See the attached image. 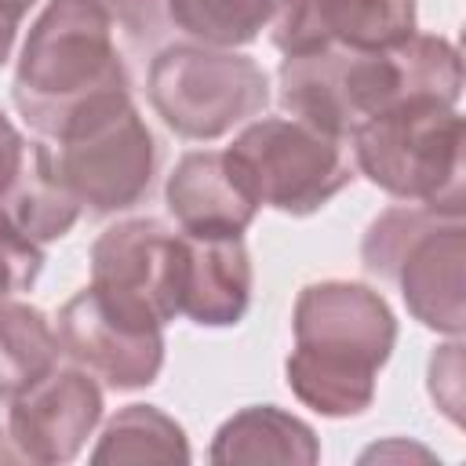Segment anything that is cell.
<instances>
[{
  "instance_id": "1",
  "label": "cell",
  "mask_w": 466,
  "mask_h": 466,
  "mask_svg": "<svg viewBox=\"0 0 466 466\" xmlns=\"http://www.w3.org/2000/svg\"><path fill=\"white\" fill-rule=\"evenodd\" d=\"M280 106L342 142L360 124L382 116L404 102L455 106L462 87V62L451 40L430 33H408L386 47H313L284 55L277 69Z\"/></svg>"
},
{
  "instance_id": "2",
  "label": "cell",
  "mask_w": 466,
  "mask_h": 466,
  "mask_svg": "<svg viewBox=\"0 0 466 466\" xmlns=\"http://www.w3.org/2000/svg\"><path fill=\"white\" fill-rule=\"evenodd\" d=\"M11 98L25 124L51 142L131 102L109 11L98 0H51L22 44Z\"/></svg>"
},
{
  "instance_id": "3",
  "label": "cell",
  "mask_w": 466,
  "mask_h": 466,
  "mask_svg": "<svg viewBox=\"0 0 466 466\" xmlns=\"http://www.w3.org/2000/svg\"><path fill=\"white\" fill-rule=\"evenodd\" d=\"M291 328L295 350L284 364L291 393L328 419L360 415L397 339L382 295L350 280L309 284L299 291Z\"/></svg>"
},
{
  "instance_id": "4",
  "label": "cell",
  "mask_w": 466,
  "mask_h": 466,
  "mask_svg": "<svg viewBox=\"0 0 466 466\" xmlns=\"http://www.w3.org/2000/svg\"><path fill=\"white\" fill-rule=\"evenodd\" d=\"M462 208L400 204L382 211L360 244L364 269L400 288L415 320L433 331H462Z\"/></svg>"
},
{
  "instance_id": "5",
  "label": "cell",
  "mask_w": 466,
  "mask_h": 466,
  "mask_svg": "<svg viewBox=\"0 0 466 466\" xmlns=\"http://www.w3.org/2000/svg\"><path fill=\"white\" fill-rule=\"evenodd\" d=\"M360 175L404 204L462 208V116L430 98L360 124L350 138Z\"/></svg>"
},
{
  "instance_id": "6",
  "label": "cell",
  "mask_w": 466,
  "mask_h": 466,
  "mask_svg": "<svg viewBox=\"0 0 466 466\" xmlns=\"http://www.w3.org/2000/svg\"><path fill=\"white\" fill-rule=\"evenodd\" d=\"M226 157L255 204L284 215H313L357 175L350 142L295 116H262L248 124Z\"/></svg>"
},
{
  "instance_id": "7",
  "label": "cell",
  "mask_w": 466,
  "mask_h": 466,
  "mask_svg": "<svg viewBox=\"0 0 466 466\" xmlns=\"http://www.w3.org/2000/svg\"><path fill=\"white\" fill-rule=\"evenodd\" d=\"M149 102L175 135L211 142L266 109L269 80L266 69L248 55L178 44L153 58Z\"/></svg>"
},
{
  "instance_id": "8",
  "label": "cell",
  "mask_w": 466,
  "mask_h": 466,
  "mask_svg": "<svg viewBox=\"0 0 466 466\" xmlns=\"http://www.w3.org/2000/svg\"><path fill=\"white\" fill-rule=\"evenodd\" d=\"M47 157L62 189L91 215L135 208L160 164L157 138L131 102L47 142Z\"/></svg>"
},
{
  "instance_id": "9",
  "label": "cell",
  "mask_w": 466,
  "mask_h": 466,
  "mask_svg": "<svg viewBox=\"0 0 466 466\" xmlns=\"http://www.w3.org/2000/svg\"><path fill=\"white\" fill-rule=\"evenodd\" d=\"M160 320L102 288L76 291L58 309V346L109 390H138L160 375Z\"/></svg>"
},
{
  "instance_id": "10",
  "label": "cell",
  "mask_w": 466,
  "mask_h": 466,
  "mask_svg": "<svg viewBox=\"0 0 466 466\" xmlns=\"http://www.w3.org/2000/svg\"><path fill=\"white\" fill-rule=\"evenodd\" d=\"M102 419V390L84 368H51L40 382L7 397V426L18 462L55 466L76 459Z\"/></svg>"
},
{
  "instance_id": "11",
  "label": "cell",
  "mask_w": 466,
  "mask_h": 466,
  "mask_svg": "<svg viewBox=\"0 0 466 466\" xmlns=\"http://www.w3.org/2000/svg\"><path fill=\"white\" fill-rule=\"evenodd\" d=\"M175 229L157 218H131L106 229L91 248V284L153 313L160 324L175 320Z\"/></svg>"
},
{
  "instance_id": "12",
  "label": "cell",
  "mask_w": 466,
  "mask_h": 466,
  "mask_svg": "<svg viewBox=\"0 0 466 466\" xmlns=\"http://www.w3.org/2000/svg\"><path fill=\"white\" fill-rule=\"evenodd\" d=\"M415 33V0H284L269 40L284 55L342 44L386 47Z\"/></svg>"
},
{
  "instance_id": "13",
  "label": "cell",
  "mask_w": 466,
  "mask_h": 466,
  "mask_svg": "<svg viewBox=\"0 0 466 466\" xmlns=\"http://www.w3.org/2000/svg\"><path fill=\"white\" fill-rule=\"evenodd\" d=\"M175 317L204 328L237 324L251 299V262L240 237L175 233Z\"/></svg>"
},
{
  "instance_id": "14",
  "label": "cell",
  "mask_w": 466,
  "mask_h": 466,
  "mask_svg": "<svg viewBox=\"0 0 466 466\" xmlns=\"http://www.w3.org/2000/svg\"><path fill=\"white\" fill-rule=\"evenodd\" d=\"M164 197L178 229L197 237H240L258 211L255 197L233 171L226 149L186 153L167 175Z\"/></svg>"
},
{
  "instance_id": "15",
  "label": "cell",
  "mask_w": 466,
  "mask_h": 466,
  "mask_svg": "<svg viewBox=\"0 0 466 466\" xmlns=\"http://www.w3.org/2000/svg\"><path fill=\"white\" fill-rule=\"evenodd\" d=\"M317 455L313 430L273 404L237 411L211 444L215 462H317Z\"/></svg>"
},
{
  "instance_id": "16",
  "label": "cell",
  "mask_w": 466,
  "mask_h": 466,
  "mask_svg": "<svg viewBox=\"0 0 466 466\" xmlns=\"http://www.w3.org/2000/svg\"><path fill=\"white\" fill-rule=\"evenodd\" d=\"M0 211L36 244L58 240L73 229L80 204L55 178L47 142H29V153L18 167V175L11 178V186L0 197Z\"/></svg>"
},
{
  "instance_id": "17",
  "label": "cell",
  "mask_w": 466,
  "mask_h": 466,
  "mask_svg": "<svg viewBox=\"0 0 466 466\" xmlns=\"http://www.w3.org/2000/svg\"><path fill=\"white\" fill-rule=\"evenodd\" d=\"M58 331L47 317L29 302L0 295V397H18L40 382L58 368Z\"/></svg>"
},
{
  "instance_id": "18",
  "label": "cell",
  "mask_w": 466,
  "mask_h": 466,
  "mask_svg": "<svg viewBox=\"0 0 466 466\" xmlns=\"http://www.w3.org/2000/svg\"><path fill=\"white\" fill-rule=\"evenodd\" d=\"M284 0H167V18L175 29L204 47H244L280 15Z\"/></svg>"
},
{
  "instance_id": "19",
  "label": "cell",
  "mask_w": 466,
  "mask_h": 466,
  "mask_svg": "<svg viewBox=\"0 0 466 466\" xmlns=\"http://www.w3.org/2000/svg\"><path fill=\"white\" fill-rule=\"evenodd\" d=\"M91 459L95 462H189V444L182 426L167 419L160 408L127 404L109 419Z\"/></svg>"
},
{
  "instance_id": "20",
  "label": "cell",
  "mask_w": 466,
  "mask_h": 466,
  "mask_svg": "<svg viewBox=\"0 0 466 466\" xmlns=\"http://www.w3.org/2000/svg\"><path fill=\"white\" fill-rule=\"evenodd\" d=\"M44 269V251L0 211V295H18L36 284Z\"/></svg>"
},
{
  "instance_id": "21",
  "label": "cell",
  "mask_w": 466,
  "mask_h": 466,
  "mask_svg": "<svg viewBox=\"0 0 466 466\" xmlns=\"http://www.w3.org/2000/svg\"><path fill=\"white\" fill-rule=\"evenodd\" d=\"M25 153H29V142H25V138L18 135V127L0 113V197H4V189L11 186V178L18 175Z\"/></svg>"
},
{
  "instance_id": "22",
  "label": "cell",
  "mask_w": 466,
  "mask_h": 466,
  "mask_svg": "<svg viewBox=\"0 0 466 466\" xmlns=\"http://www.w3.org/2000/svg\"><path fill=\"white\" fill-rule=\"evenodd\" d=\"M36 0H0V62L11 55V44L18 36V22Z\"/></svg>"
},
{
  "instance_id": "23",
  "label": "cell",
  "mask_w": 466,
  "mask_h": 466,
  "mask_svg": "<svg viewBox=\"0 0 466 466\" xmlns=\"http://www.w3.org/2000/svg\"><path fill=\"white\" fill-rule=\"evenodd\" d=\"M0 462H18L15 441H11V426H7V397H0Z\"/></svg>"
}]
</instances>
